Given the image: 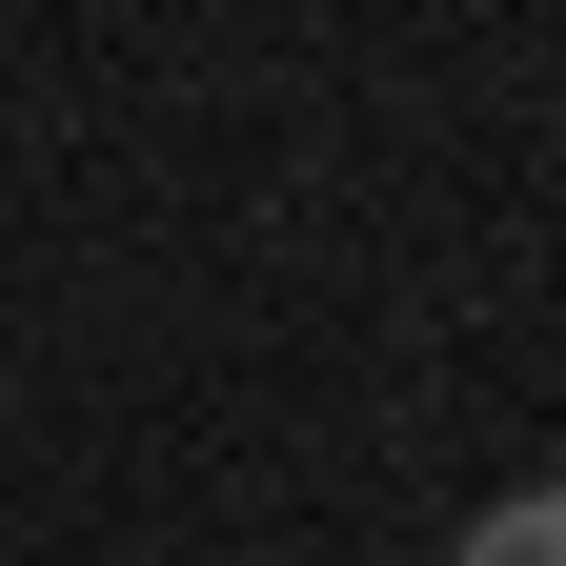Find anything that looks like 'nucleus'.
Listing matches in <instances>:
<instances>
[{
	"instance_id": "f257e3e1",
	"label": "nucleus",
	"mask_w": 566,
	"mask_h": 566,
	"mask_svg": "<svg viewBox=\"0 0 566 566\" xmlns=\"http://www.w3.org/2000/svg\"><path fill=\"white\" fill-rule=\"evenodd\" d=\"M446 566H566V485H506V506H485Z\"/></svg>"
}]
</instances>
